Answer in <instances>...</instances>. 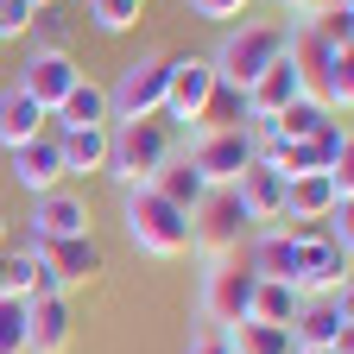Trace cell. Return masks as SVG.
<instances>
[{
	"instance_id": "cell-1",
	"label": "cell",
	"mask_w": 354,
	"mask_h": 354,
	"mask_svg": "<svg viewBox=\"0 0 354 354\" xmlns=\"http://www.w3.org/2000/svg\"><path fill=\"white\" fill-rule=\"evenodd\" d=\"M285 57H291V70L304 82V95L323 102L335 120H348V108H354V57L335 51L329 38H317L304 19H285Z\"/></svg>"
},
{
	"instance_id": "cell-2",
	"label": "cell",
	"mask_w": 354,
	"mask_h": 354,
	"mask_svg": "<svg viewBox=\"0 0 354 354\" xmlns=\"http://www.w3.org/2000/svg\"><path fill=\"white\" fill-rule=\"evenodd\" d=\"M177 152V127L165 114H146V120H120L108 127V177L120 190H140L165 171V158Z\"/></svg>"
},
{
	"instance_id": "cell-3",
	"label": "cell",
	"mask_w": 354,
	"mask_h": 354,
	"mask_svg": "<svg viewBox=\"0 0 354 354\" xmlns=\"http://www.w3.org/2000/svg\"><path fill=\"white\" fill-rule=\"evenodd\" d=\"M120 221H127V241L140 247L146 259H177V253H190V215L165 203L152 184L140 190H120Z\"/></svg>"
},
{
	"instance_id": "cell-4",
	"label": "cell",
	"mask_w": 354,
	"mask_h": 354,
	"mask_svg": "<svg viewBox=\"0 0 354 354\" xmlns=\"http://www.w3.org/2000/svg\"><path fill=\"white\" fill-rule=\"evenodd\" d=\"M285 57V19H241L221 32L215 44V82H228V88H247L266 64H279Z\"/></svg>"
},
{
	"instance_id": "cell-5",
	"label": "cell",
	"mask_w": 354,
	"mask_h": 354,
	"mask_svg": "<svg viewBox=\"0 0 354 354\" xmlns=\"http://www.w3.org/2000/svg\"><path fill=\"white\" fill-rule=\"evenodd\" d=\"M247 241H253V221H247L234 184L209 190V196L190 209V253H203V259H241Z\"/></svg>"
},
{
	"instance_id": "cell-6",
	"label": "cell",
	"mask_w": 354,
	"mask_h": 354,
	"mask_svg": "<svg viewBox=\"0 0 354 354\" xmlns=\"http://www.w3.org/2000/svg\"><path fill=\"white\" fill-rule=\"evenodd\" d=\"M253 291H259V279L247 259H209L196 310L209 317V329H241V323H253Z\"/></svg>"
},
{
	"instance_id": "cell-7",
	"label": "cell",
	"mask_w": 354,
	"mask_h": 354,
	"mask_svg": "<svg viewBox=\"0 0 354 354\" xmlns=\"http://www.w3.org/2000/svg\"><path fill=\"white\" fill-rule=\"evenodd\" d=\"M291 342H297V354H354V304H348V291L304 297V310L291 317Z\"/></svg>"
},
{
	"instance_id": "cell-8",
	"label": "cell",
	"mask_w": 354,
	"mask_h": 354,
	"mask_svg": "<svg viewBox=\"0 0 354 354\" xmlns=\"http://www.w3.org/2000/svg\"><path fill=\"white\" fill-rule=\"evenodd\" d=\"M102 88H108V127L165 114V57H158V51L133 57V64H120V76L102 82Z\"/></svg>"
},
{
	"instance_id": "cell-9",
	"label": "cell",
	"mask_w": 354,
	"mask_h": 354,
	"mask_svg": "<svg viewBox=\"0 0 354 354\" xmlns=\"http://www.w3.org/2000/svg\"><path fill=\"white\" fill-rule=\"evenodd\" d=\"M215 95V64L184 51V57H165V120L171 127H196L203 108Z\"/></svg>"
},
{
	"instance_id": "cell-10",
	"label": "cell",
	"mask_w": 354,
	"mask_h": 354,
	"mask_svg": "<svg viewBox=\"0 0 354 354\" xmlns=\"http://www.w3.org/2000/svg\"><path fill=\"white\" fill-rule=\"evenodd\" d=\"M342 203H354V171H310V177H285V221H329Z\"/></svg>"
},
{
	"instance_id": "cell-11",
	"label": "cell",
	"mask_w": 354,
	"mask_h": 354,
	"mask_svg": "<svg viewBox=\"0 0 354 354\" xmlns=\"http://www.w3.org/2000/svg\"><path fill=\"white\" fill-rule=\"evenodd\" d=\"M184 158L203 171V184H209V190L234 184V177L253 165V140H247V120H241V127H221V133H196V146H190Z\"/></svg>"
},
{
	"instance_id": "cell-12",
	"label": "cell",
	"mask_w": 354,
	"mask_h": 354,
	"mask_svg": "<svg viewBox=\"0 0 354 354\" xmlns=\"http://www.w3.org/2000/svg\"><path fill=\"white\" fill-rule=\"evenodd\" d=\"M7 171H13V184H19L26 196L64 190V152H57L51 120H44V133H38V140H26V146H13V152H7Z\"/></svg>"
},
{
	"instance_id": "cell-13",
	"label": "cell",
	"mask_w": 354,
	"mask_h": 354,
	"mask_svg": "<svg viewBox=\"0 0 354 354\" xmlns=\"http://www.w3.org/2000/svg\"><path fill=\"white\" fill-rule=\"evenodd\" d=\"M70 234H88V203L76 190H44V196H32L26 247H38V241H70Z\"/></svg>"
},
{
	"instance_id": "cell-14",
	"label": "cell",
	"mask_w": 354,
	"mask_h": 354,
	"mask_svg": "<svg viewBox=\"0 0 354 354\" xmlns=\"http://www.w3.org/2000/svg\"><path fill=\"white\" fill-rule=\"evenodd\" d=\"M82 82V70H76V57L70 51H26V70H19V88L44 108V114H57L64 108V95Z\"/></svg>"
},
{
	"instance_id": "cell-15",
	"label": "cell",
	"mask_w": 354,
	"mask_h": 354,
	"mask_svg": "<svg viewBox=\"0 0 354 354\" xmlns=\"http://www.w3.org/2000/svg\"><path fill=\"white\" fill-rule=\"evenodd\" d=\"M234 196H241V209H247L253 228H272V221H285V171L266 165V158H253L234 177Z\"/></svg>"
},
{
	"instance_id": "cell-16",
	"label": "cell",
	"mask_w": 354,
	"mask_h": 354,
	"mask_svg": "<svg viewBox=\"0 0 354 354\" xmlns=\"http://www.w3.org/2000/svg\"><path fill=\"white\" fill-rule=\"evenodd\" d=\"M38 259L57 272V285H88V279H102L108 272V253L95 234H70V241H38Z\"/></svg>"
},
{
	"instance_id": "cell-17",
	"label": "cell",
	"mask_w": 354,
	"mask_h": 354,
	"mask_svg": "<svg viewBox=\"0 0 354 354\" xmlns=\"http://www.w3.org/2000/svg\"><path fill=\"white\" fill-rule=\"evenodd\" d=\"M76 317L70 297H26V354H70Z\"/></svg>"
},
{
	"instance_id": "cell-18",
	"label": "cell",
	"mask_w": 354,
	"mask_h": 354,
	"mask_svg": "<svg viewBox=\"0 0 354 354\" xmlns=\"http://www.w3.org/2000/svg\"><path fill=\"white\" fill-rule=\"evenodd\" d=\"M0 297H64V285L38 247H0Z\"/></svg>"
},
{
	"instance_id": "cell-19",
	"label": "cell",
	"mask_w": 354,
	"mask_h": 354,
	"mask_svg": "<svg viewBox=\"0 0 354 354\" xmlns=\"http://www.w3.org/2000/svg\"><path fill=\"white\" fill-rule=\"evenodd\" d=\"M247 114H259V120H272V114H285L297 95H304V82H297V70H291V57H279V64H266L247 88Z\"/></svg>"
},
{
	"instance_id": "cell-20",
	"label": "cell",
	"mask_w": 354,
	"mask_h": 354,
	"mask_svg": "<svg viewBox=\"0 0 354 354\" xmlns=\"http://www.w3.org/2000/svg\"><path fill=\"white\" fill-rule=\"evenodd\" d=\"M57 152H64V177H88L108 171V127H51Z\"/></svg>"
},
{
	"instance_id": "cell-21",
	"label": "cell",
	"mask_w": 354,
	"mask_h": 354,
	"mask_svg": "<svg viewBox=\"0 0 354 354\" xmlns=\"http://www.w3.org/2000/svg\"><path fill=\"white\" fill-rule=\"evenodd\" d=\"M44 120H51V114H44L19 82H13V88H0V146H7V152H13V146H26V140H38Z\"/></svg>"
},
{
	"instance_id": "cell-22",
	"label": "cell",
	"mask_w": 354,
	"mask_h": 354,
	"mask_svg": "<svg viewBox=\"0 0 354 354\" xmlns=\"http://www.w3.org/2000/svg\"><path fill=\"white\" fill-rule=\"evenodd\" d=\"M152 190H158L165 203H177L184 215H190V209H196V203L209 196V184H203V171H196V165H190L184 152H171V158H165V171L152 177Z\"/></svg>"
},
{
	"instance_id": "cell-23",
	"label": "cell",
	"mask_w": 354,
	"mask_h": 354,
	"mask_svg": "<svg viewBox=\"0 0 354 354\" xmlns=\"http://www.w3.org/2000/svg\"><path fill=\"white\" fill-rule=\"evenodd\" d=\"M51 127H108V88L82 76L70 95H64V108L51 114Z\"/></svg>"
},
{
	"instance_id": "cell-24",
	"label": "cell",
	"mask_w": 354,
	"mask_h": 354,
	"mask_svg": "<svg viewBox=\"0 0 354 354\" xmlns=\"http://www.w3.org/2000/svg\"><path fill=\"white\" fill-rule=\"evenodd\" d=\"M304 310V297L291 291V285H279V279H259V291H253V323H279V329H291V317Z\"/></svg>"
},
{
	"instance_id": "cell-25",
	"label": "cell",
	"mask_w": 354,
	"mask_h": 354,
	"mask_svg": "<svg viewBox=\"0 0 354 354\" xmlns=\"http://www.w3.org/2000/svg\"><path fill=\"white\" fill-rule=\"evenodd\" d=\"M335 114L323 108V102H310V95H297L285 114H272V127H279V140H317V133L329 127Z\"/></svg>"
},
{
	"instance_id": "cell-26",
	"label": "cell",
	"mask_w": 354,
	"mask_h": 354,
	"mask_svg": "<svg viewBox=\"0 0 354 354\" xmlns=\"http://www.w3.org/2000/svg\"><path fill=\"white\" fill-rule=\"evenodd\" d=\"M228 342H234V354H297L291 329H279V323H241V329H228Z\"/></svg>"
},
{
	"instance_id": "cell-27",
	"label": "cell",
	"mask_w": 354,
	"mask_h": 354,
	"mask_svg": "<svg viewBox=\"0 0 354 354\" xmlns=\"http://www.w3.org/2000/svg\"><path fill=\"white\" fill-rule=\"evenodd\" d=\"M146 19V0H88V26H95L102 38H120Z\"/></svg>"
},
{
	"instance_id": "cell-28",
	"label": "cell",
	"mask_w": 354,
	"mask_h": 354,
	"mask_svg": "<svg viewBox=\"0 0 354 354\" xmlns=\"http://www.w3.org/2000/svg\"><path fill=\"white\" fill-rule=\"evenodd\" d=\"M241 120H247V95L228 88V82H215V95H209V108H203V120L190 133H221V127H241Z\"/></svg>"
},
{
	"instance_id": "cell-29",
	"label": "cell",
	"mask_w": 354,
	"mask_h": 354,
	"mask_svg": "<svg viewBox=\"0 0 354 354\" xmlns=\"http://www.w3.org/2000/svg\"><path fill=\"white\" fill-rule=\"evenodd\" d=\"M26 44L32 51H70V13L64 7H38L32 26H26Z\"/></svg>"
},
{
	"instance_id": "cell-30",
	"label": "cell",
	"mask_w": 354,
	"mask_h": 354,
	"mask_svg": "<svg viewBox=\"0 0 354 354\" xmlns=\"http://www.w3.org/2000/svg\"><path fill=\"white\" fill-rule=\"evenodd\" d=\"M0 354H26V297H0Z\"/></svg>"
},
{
	"instance_id": "cell-31",
	"label": "cell",
	"mask_w": 354,
	"mask_h": 354,
	"mask_svg": "<svg viewBox=\"0 0 354 354\" xmlns=\"http://www.w3.org/2000/svg\"><path fill=\"white\" fill-rule=\"evenodd\" d=\"M304 26L317 32V38H329L335 51H348V44H354V7H342V13H310Z\"/></svg>"
},
{
	"instance_id": "cell-32",
	"label": "cell",
	"mask_w": 354,
	"mask_h": 354,
	"mask_svg": "<svg viewBox=\"0 0 354 354\" xmlns=\"http://www.w3.org/2000/svg\"><path fill=\"white\" fill-rule=\"evenodd\" d=\"M32 0H0V44H26V26H32Z\"/></svg>"
},
{
	"instance_id": "cell-33",
	"label": "cell",
	"mask_w": 354,
	"mask_h": 354,
	"mask_svg": "<svg viewBox=\"0 0 354 354\" xmlns=\"http://www.w3.org/2000/svg\"><path fill=\"white\" fill-rule=\"evenodd\" d=\"M190 19H209V26H228V19H247V0H184Z\"/></svg>"
},
{
	"instance_id": "cell-34",
	"label": "cell",
	"mask_w": 354,
	"mask_h": 354,
	"mask_svg": "<svg viewBox=\"0 0 354 354\" xmlns=\"http://www.w3.org/2000/svg\"><path fill=\"white\" fill-rule=\"evenodd\" d=\"M184 354H234V342H228V329H209V323H203V329L190 335Z\"/></svg>"
},
{
	"instance_id": "cell-35",
	"label": "cell",
	"mask_w": 354,
	"mask_h": 354,
	"mask_svg": "<svg viewBox=\"0 0 354 354\" xmlns=\"http://www.w3.org/2000/svg\"><path fill=\"white\" fill-rule=\"evenodd\" d=\"M279 7H285V19H304L310 7H317V0H279Z\"/></svg>"
},
{
	"instance_id": "cell-36",
	"label": "cell",
	"mask_w": 354,
	"mask_h": 354,
	"mask_svg": "<svg viewBox=\"0 0 354 354\" xmlns=\"http://www.w3.org/2000/svg\"><path fill=\"white\" fill-rule=\"evenodd\" d=\"M342 7H354V0H317L310 13H342ZM310 13H304V19H310Z\"/></svg>"
},
{
	"instance_id": "cell-37",
	"label": "cell",
	"mask_w": 354,
	"mask_h": 354,
	"mask_svg": "<svg viewBox=\"0 0 354 354\" xmlns=\"http://www.w3.org/2000/svg\"><path fill=\"white\" fill-rule=\"evenodd\" d=\"M7 241H13V215L0 209V247H7Z\"/></svg>"
},
{
	"instance_id": "cell-38",
	"label": "cell",
	"mask_w": 354,
	"mask_h": 354,
	"mask_svg": "<svg viewBox=\"0 0 354 354\" xmlns=\"http://www.w3.org/2000/svg\"><path fill=\"white\" fill-rule=\"evenodd\" d=\"M32 7H57V0H32Z\"/></svg>"
}]
</instances>
